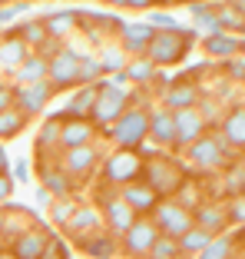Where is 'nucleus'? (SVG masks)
I'll return each instance as SVG.
<instances>
[{"instance_id": "4c0bfd02", "label": "nucleus", "mask_w": 245, "mask_h": 259, "mask_svg": "<svg viewBox=\"0 0 245 259\" xmlns=\"http://www.w3.org/2000/svg\"><path fill=\"white\" fill-rule=\"evenodd\" d=\"M40 259H70V246L56 236H46V246H43V256Z\"/></svg>"}, {"instance_id": "79ce46f5", "label": "nucleus", "mask_w": 245, "mask_h": 259, "mask_svg": "<svg viewBox=\"0 0 245 259\" xmlns=\"http://www.w3.org/2000/svg\"><path fill=\"white\" fill-rule=\"evenodd\" d=\"M153 27H156V30H179V23L172 20V17H169V14H156Z\"/></svg>"}, {"instance_id": "2f4dec72", "label": "nucleus", "mask_w": 245, "mask_h": 259, "mask_svg": "<svg viewBox=\"0 0 245 259\" xmlns=\"http://www.w3.org/2000/svg\"><path fill=\"white\" fill-rule=\"evenodd\" d=\"M14 33H17V37H20L27 47H30V44L43 47L46 40H50V33H46V23H43V20H27V23H20Z\"/></svg>"}, {"instance_id": "9d476101", "label": "nucleus", "mask_w": 245, "mask_h": 259, "mask_svg": "<svg viewBox=\"0 0 245 259\" xmlns=\"http://www.w3.org/2000/svg\"><path fill=\"white\" fill-rule=\"evenodd\" d=\"M53 87H50V80H40V83H27V87H14V107L23 110L27 116H37L40 110L50 103V97H53Z\"/></svg>"}, {"instance_id": "58836bf2", "label": "nucleus", "mask_w": 245, "mask_h": 259, "mask_svg": "<svg viewBox=\"0 0 245 259\" xmlns=\"http://www.w3.org/2000/svg\"><path fill=\"white\" fill-rule=\"evenodd\" d=\"M225 216H229V223H238V226L245 223V193H242V196H235L229 206H225Z\"/></svg>"}, {"instance_id": "3c124183", "label": "nucleus", "mask_w": 245, "mask_h": 259, "mask_svg": "<svg viewBox=\"0 0 245 259\" xmlns=\"http://www.w3.org/2000/svg\"><path fill=\"white\" fill-rule=\"evenodd\" d=\"M103 4H109V7H122V0H103Z\"/></svg>"}, {"instance_id": "603ef678", "label": "nucleus", "mask_w": 245, "mask_h": 259, "mask_svg": "<svg viewBox=\"0 0 245 259\" xmlns=\"http://www.w3.org/2000/svg\"><path fill=\"white\" fill-rule=\"evenodd\" d=\"M0 259H17V256H14V252L7 249V252H0Z\"/></svg>"}, {"instance_id": "dca6fc26", "label": "nucleus", "mask_w": 245, "mask_h": 259, "mask_svg": "<svg viewBox=\"0 0 245 259\" xmlns=\"http://www.w3.org/2000/svg\"><path fill=\"white\" fill-rule=\"evenodd\" d=\"M202 90L192 80H179V83H169V90L162 93V107L169 113H179V110H189V107H199Z\"/></svg>"}, {"instance_id": "6e6d98bb", "label": "nucleus", "mask_w": 245, "mask_h": 259, "mask_svg": "<svg viewBox=\"0 0 245 259\" xmlns=\"http://www.w3.org/2000/svg\"><path fill=\"white\" fill-rule=\"evenodd\" d=\"M27 4H33V0H27Z\"/></svg>"}, {"instance_id": "473e14b6", "label": "nucleus", "mask_w": 245, "mask_h": 259, "mask_svg": "<svg viewBox=\"0 0 245 259\" xmlns=\"http://www.w3.org/2000/svg\"><path fill=\"white\" fill-rule=\"evenodd\" d=\"M77 206H80V199H73V196H67V199H53V203H50V220H53L56 226L67 229V223L73 220V213H77Z\"/></svg>"}, {"instance_id": "4be33fe9", "label": "nucleus", "mask_w": 245, "mask_h": 259, "mask_svg": "<svg viewBox=\"0 0 245 259\" xmlns=\"http://www.w3.org/2000/svg\"><path fill=\"white\" fill-rule=\"evenodd\" d=\"M100 223H103V213L96 209V206L80 203L77 213H73V220L67 223V233H70V236H77V239H83V236H90V233L100 226Z\"/></svg>"}, {"instance_id": "6e6552de", "label": "nucleus", "mask_w": 245, "mask_h": 259, "mask_svg": "<svg viewBox=\"0 0 245 259\" xmlns=\"http://www.w3.org/2000/svg\"><path fill=\"white\" fill-rule=\"evenodd\" d=\"M156 239H159L156 223L149 220V216H136V223L122 233V252H126L130 259H146Z\"/></svg>"}, {"instance_id": "ddd939ff", "label": "nucleus", "mask_w": 245, "mask_h": 259, "mask_svg": "<svg viewBox=\"0 0 245 259\" xmlns=\"http://www.w3.org/2000/svg\"><path fill=\"white\" fill-rule=\"evenodd\" d=\"M119 196L126 199L130 206H133V213H136V216H149V213L156 209V203L162 199L159 193H156L153 186H149V183L143 180V176H139V180H133V183H126V186H122V190H119Z\"/></svg>"}, {"instance_id": "20e7f679", "label": "nucleus", "mask_w": 245, "mask_h": 259, "mask_svg": "<svg viewBox=\"0 0 245 259\" xmlns=\"http://www.w3.org/2000/svg\"><path fill=\"white\" fill-rule=\"evenodd\" d=\"M149 220L156 223L162 236H172V239H182L196 223H192V209H186L182 203H176L172 196H162L156 203V209L149 213Z\"/></svg>"}, {"instance_id": "c9c22d12", "label": "nucleus", "mask_w": 245, "mask_h": 259, "mask_svg": "<svg viewBox=\"0 0 245 259\" xmlns=\"http://www.w3.org/2000/svg\"><path fill=\"white\" fill-rule=\"evenodd\" d=\"M103 67H100V57H83L80 60V87H90V83H100Z\"/></svg>"}, {"instance_id": "c85d7f7f", "label": "nucleus", "mask_w": 245, "mask_h": 259, "mask_svg": "<svg viewBox=\"0 0 245 259\" xmlns=\"http://www.w3.org/2000/svg\"><path fill=\"white\" fill-rule=\"evenodd\" d=\"M27 123H30V116L23 113V110H17V107L4 110V113H0V143H4V140H14V137H20Z\"/></svg>"}, {"instance_id": "7ed1b4c3", "label": "nucleus", "mask_w": 245, "mask_h": 259, "mask_svg": "<svg viewBox=\"0 0 245 259\" xmlns=\"http://www.w3.org/2000/svg\"><path fill=\"white\" fill-rule=\"evenodd\" d=\"M192 40H196V33L182 30V27H179V30H156L146 57H149L156 67H172V63H179L186 54H189Z\"/></svg>"}, {"instance_id": "cd10ccee", "label": "nucleus", "mask_w": 245, "mask_h": 259, "mask_svg": "<svg viewBox=\"0 0 245 259\" xmlns=\"http://www.w3.org/2000/svg\"><path fill=\"white\" fill-rule=\"evenodd\" d=\"M122 73H126L130 83H153L156 76H159V70H156V63L149 60V57H133Z\"/></svg>"}, {"instance_id": "a18cd8bd", "label": "nucleus", "mask_w": 245, "mask_h": 259, "mask_svg": "<svg viewBox=\"0 0 245 259\" xmlns=\"http://www.w3.org/2000/svg\"><path fill=\"white\" fill-rule=\"evenodd\" d=\"M14 173H17V180H30V160H20L14 166Z\"/></svg>"}, {"instance_id": "423d86ee", "label": "nucleus", "mask_w": 245, "mask_h": 259, "mask_svg": "<svg viewBox=\"0 0 245 259\" xmlns=\"http://www.w3.org/2000/svg\"><path fill=\"white\" fill-rule=\"evenodd\" d=\"M103 203H100V213H103V226L113 233V236H122L126 229L136 223V213L133 206L119 196V190H103Z\"/></svg>"}, {"instance_id": "f257e3e1", "label": "nucleus", "mask_w": 245, "mask_h": 259, "mask_svg": "<svg viewBox=\"0 0 245 259\" xmlns=\"http://www.w3.org/2000/svg\"><path fill=\"white\" fill-rule=\"evenodd\" d=\"M130 107H133V93H126L122 87H116L113 80H100V93H96V103H93L90 123L109 130Z\"/></svg>"}, {"instance_id": "09e8293b", "label": "nucleus", "mask_w": 245, "mask_h": 259, "mask_svg": "<svg viewBox=\"0 0 245 259\" xmlns=\"http://www.w3.org/2000/svg\"><path fill=\"white\" fill-rule=\"evenodd\" d=\"M4 226H7V213L0 209V236H4Z\"/></svg>"}, {"instance_id": "f8f14e48", "label": "nucleus", "mask_w": 245, "mask_h": 259, "mask_svg": "<svg viewBox=\"0 0 245 259\" xmlns=\"http://www.w3.org/2000/svg\"><path fill=\"white\" fill-rule=\"evenodd\" d=\"M153 37H156L153 23H122V27H119V47H122V54L146 57V50H149Z\"/></svg>"}, {"instance_id": "a878e982", "label": "nucleus", "mask_w": 245, "mask_h": 259, "mask_svg": "<svg viewBox=\"0 0 245 259\" xmlns=\"http://www.w3.org/2000/svg\"><path fill=\"white\" fill-rule=\"evenodd\" d=\"M219 133H222V140H225L229 146H245V107L229 110Z\"/></svg>"}, {"instance_id": "49530a36", "label": "nucleus", "mask_w": 245, "mask_h": 259, "mask_svg": "<svg viewBox=\"0 0 245 259\" xmlns=\"http://www.w3.org/2000/svg\"><path fill=\"white\" fill-rule=\"evenodd\" d=\"M0 173H10V160H7V150L0 143Z\"/></svg>"}, {"instance_id": "f704fd0d", "label": "nucleus", "mask_w": 245, "mask_h": 259, "mask_svg": "<svg viewBox=\"0 0 245 259\" xmlns=\"http://www.w3.org/2000/svg\"><path fill=\"white\" fill-rule=\"evenodd\" d=\"M232 246H235V239L222 233V236H215L212 243H209L206 249L199 252V259H229V256H232Z\"/></svg>"}, {"instance_id": "5fc2aeb1", "label": "nucleus", "mask_w": 245, "mask_h": 259, "mask_svg": "<svg viewBox=\"0 0 245 259\" xmlns=\"http://www.w3.org/2000/svg\"><path fill=\"white\" fill-rule=\"evenodd\" d=\"M156 4H172V0H156Z\"/></svg>"}, {"instance_id": "37998d69", "label": "nucleus", "mask_w": 245, "mask_h": 259, "mask_svg": "<svg viewBox=\"0 0 245 259\" xmlns=\"http://www.w3.org/2000/svg\"><path fill=\"white\" fill-rule=\"evenodd\" d=\"M10 107H14V87L0 83V113H4V110H10Z\"/></svg>"}, {"instance_id": "9b49d317", "label": "nucleus", "mask_w": 245, "mask_h": 259, "mask_svg": "<svg viewBox=\"0 0 245 259\" xmlns=\"http://www.w3.org/2000/svg\"><path fill=\"white\" fill-rule=\"evenodd\" d=\"M176 116V146H189L196 143V140L202 137V133H209V120L199 113V107H189V110H179Z\"/></svg>"}, {"instance_id": "5701e85b", "label": "nucleus", "mask_w": 245, "mask_h": 259, "mask_svg": "<svg viewBox=\"0 0 245 259\" xmlns=\"http://www.w3.org/2000/svg\"><path fill=\"white\" fill-rule=\"evenodd\" d=\"M46 73H50V60H46L43 54H30L20 67L14 70V80H17V87H27V83L46 80Z\"/></svg>"}, {"instance_id": "c756f323", "label": "nucleus", "mask_w": 245, "mask_h": 259, "mask_svg": "<svg viewBox=\"0 0 245 259\" xmlns=\"http://www.w3.org/2000/svg\"><path fill=\"white\" fill-rule=\"evenodd\" d=\"M37 150H40V156H43V160L50 156V153L60 150V120H56V116H50V120L43 123V130H40V137H37Z\"/></svg>"}, {"instance_id": "e433bc0d", "label": "nucleus", "mask_w": 245, "mask_h": 259, "mask_svg": "<svg viewBox=\"0 0 245 259\" xmlns=\"http://www.w3.org/2000/svg\"><path fill=\"white\" fill-rule=\"evenodd\" d=\"M126 54H122V47H106L103 50V57H100V67H103V73H113V70H126Z\"/></svg>"}, {"instance_id": "39448f33", "label": "nucleus", "mask_w": 245, "mask_h": 259, "mask_svg": "<svg viewBox=\"0 0 245 259\" xmlns=\"http://www.w3.org/2000/svg\"><path fill=\"white\" fill-rule=\"evenodd\" d=\"M225 150H229V143L222 140V133H202L196 143L186 146V156L196 169H215L225 163Z\"/></svg>"}, {"instance_id": "1a4fd4ad", "label": "nucleus", "mask_w": 245, "mask_h": 259, "mask_svg": "<svg viewBox=\"0 0 245 259\" xmlns=\"http://www.w3.org/2000/svg\"><path fill=\"white\" fill-rule=\"evenodd\" d=\"M80 60L83 57L77 50H60V54L50 57V73H46L50 87L53 90H73V87H80Z\"/></svg>"}, {"instance_id": "7c9ffc66", "label": "nucleus", "mask_w": 245, "mask_h": 259, "mask_svg": "<svg viewBox=\"0 0 245 259\" xmlns=\"http://www.w3.org/2000/svg\"><path fill=\"white\" fill-rule=\"evenodd\" d=\"M212 233L209 229H202V226H192L189 233H186L182 239H179V249H182V256H199L202 249H206L209 243H212Z\"/></svg>"}, {"instance_id": "a19ab883", "label": "nucleus", "mask_w": 245, "mask_h": 259, "mask_svg": "<svg viewBox=\"0 0 245 259\" xmlns=\"http://www.w3.org/2000/svg\"><path fill=\"white\" fill-rule=\"evenodd\" d=\"M10 196H14V180H10V173H0V206Z\"/></svg>"}, {"instance_id": "aec40b11", "label": "nucleus", "mask_w": 245, "mask_h": 259, "mask_svg": "<svg viewBox=\"0 0 245 259\" xmlns=\"http://www.w3.org/2000/svg\"><path fill=\"white\" fill-rule=\"evenodd\" d=\"M192 223L202 226V229H209L212 236H222V229L229 226V216H225L222 203H199L196 213H192Z\"/></svg>"}, {"instance_id": "864d4df0", "label": "nucleus", "mask_w": 245, "mask_h": 259, "mask_svg": "<svg viewBox=\"0 0 245 259\" xmlns=\"http://www.w3.org/2000/svg\"><path fill=\"white\" fill-rule=\"evenodd\" d=\"M7 4H10V0H0V7H7Z\"/></svg>"}, {"instance_id": "de8ad7c7", "label": "nucleus", "mask_w": 245, "mask_h": 259, "mask_svg": "<svg viewBox=\"0 0 245 259\" xmlns=\"http://www.w3.org/2000/svg\"><path fill=\"white\" fill-rule=\"evenodd\" d=\"M37 199H40L37 206H50V203H53V196H50V193H46L43 186H40V190H37Z\"/></svg>"}, {"instance_id": "f03ea898", "label": "nucleus", "mask_w": 245, "mask_h": 259, "mask_svg": "<svg viewBox=\"0 0 245 259\" xmlns=\"http://www.w3.org/2000/svg\"><path fill=\"white\" fill-rule=\"evenodd\" d=\"M109 140H113L119 150H130V153H139L143 140H149V110L143 107H130L113 126L106 130Z\"/></svg>"}, {"instance_id": "b1692460", "label": "nucleus", "mask_w": 245, "mask_h": 259, "mask_svg": "<svg viewBox=\"0 0 245 259\" xmlns=\"http://www.w3.org/2000/svg\"><path fill=\"white\" fill-rule=\"evenodd\" d=\"M27 57H30V47L23 44L17 33H7V37L0 40V70H10L14 73Z\"/></svg>"}, {"instance_id": "0eeeda50", "label": "nucleus", "mask_w": 245, "mask_h": 259, "mask_svg": "<svg viewBox=\"0 0 245 259\" xmlns=\"http://www.w3.org/2000/svg\"><path fill=\"white\" fill-rule=\"evenodd\" d=\"M100 166V150L96 146H73V150H63L60 153V169L73 180V183H83L90 180L93 169Z\"/></svg>"}, {"instance_id": "412c9836", "label": "nucleus", "mask_w": 245, "mask_h": 259, "mask_svg": "<svg viewBox=\"0 0 245 259\" xmlns=\"http://www.w3.org/2000/svg\"><path fill=\"white\" fill-rule=\"evenodd\" d=\"M80 249L93 259H113L116 256V236L109 229H93L90 236L80 239Z\"/></svg>"}, {"instance_id": "4468645a", "label": "nucleus", "mask_w": 245, "mask_h": 259, "mask_svg": "<svg viewBox=\"0 0 245 259\" xmlns=\"http://www.w3.org/2000/svg\"><path fill=\"white\" fill-rule=\"evenodd\" d=\"M143 176V163H139V153H130V150H116V156L106 163V180L109 183H133Z\"/></svg>"}, {"instance_id": "393cba45", "label": "nucleus", "mask_w": 245, "mask_h": 259, "mask_svg": "<svg viewBox=\"0 0 245 259\" xmlns=\"http://www.w3.org/2000/svg\"><path fill=\"white\" fill-rule=\"evenodd\" d=\"M242 47H245V44H242L238 37H232V33H209V37L202 40V50H206L209 57H222V60L235 57Z\"/></svg>"}, {"instance_id": "a211bd4d", "label": "nucleus", "mask_w": 245, "mask_h": 259, "mask_svg": "<svg viewBox=\"0 0 245 259\" xmlns=\"http://www.w3.org/2000/svg\"><path fill=\"white\" fill-rule=\"evenodd\" d=\"M40 186H43L53 199L73 196V180L60 169V163H43L40 160Z\"/></svg>"}, {"instance_id": "2eb2a0df", "label": "nucleus", "mask_w": 245, "mask_h": 259, "mask_svg": "<svg viewBox=\"0 0 245 259\" xmlns=\"http://www.w3.org/2000/svg\"><path fill=\"white\" fill-rule=\"evenodd\" d=\"M46 236H50V233H46L43 226H27L14 236L10 252H14L17 259H40L43 256V246H46Z\"/></svg>"}, {"instance_id": "8fccbe9b", "label": "nucleus", "mask_w": 245, "mask_h": 259, "mask_svg": "<svg viewBox=\"0 0 245 259\" xmlns=\"http://www.w3.org/2000/svg\"><path fill=\"white\" fill-rule=\"evenodd\" d=\"M238 243L245 246V223H242V229H238Z\"/></svg>"}, {"instance_id": "c03bdc74", "label": "nucleus", "mask_w": 245, "mask_h": 259, "mask_svg": "<svg viewBox=\"0 0 245 259\" xmlns=\"http://www.w3.org/2000/svg\"><path fill=\"white\" fill-rule=\"evenodd\" d=\"M156 0H122V7H130V10H149Z\"/></svg>"}, {"instance_id": "6ab92c4d", "label": "nucleus", "mask_w": 245, "mask_h": 259, "mask_svg": "<svg viewBox=\"0 0 245 259\" xmlns=\"http://www.w3.org/2000/svg\"><path fill=\"white\" fill-rule=\"evenodd\" d=\"M93 137H96V126L90 120H60V150L90 146Z\"/></svg>"}, {"instance_id": "bb28decb", "label": "nucleus", "mask_w": 245, "mask_h": 259, "mask_svg": "<svg viewBox=\"0 0 245 259\" xmlns=\"http://www.w3.org/2000/svg\"><path fill=\"white\" fill-rule=\"evenodd\" d=\"M43 23H46V33H50V40H60V37H70V33L80 27V14H73V10H63V14L43 17Z\"/></svg>"}, {"instance_id": "ea45409f", "label": "nucleus", "mask_w": 245, "mask_h": 259, "mask_svg": "<svg viewBox=\"0 0 245 259\" xmlns=\"http://www.w3.org/2000/svg\"><path fill=\"white\" fill-rule=\"evenodd\" d=\"M27 7H30L27 0H17V4H7V7H0V23H10L17 14H23Z\"/></svg>"}, {"instance_id": "f3484780", "label": "nucleus", "mask_w": 245, "mask_h": 259, "mask_svg": "<svg viewBox=\"0 0 245 259\" xmlns=\"http://www.w3.org/2000/svg\"><path fill=\"white\" fill-rule=\"evenodd\" d=\"M149 140L156 146H176V116L169 113L166 107H156L149 110Z\"/></svg>"}, {"instance_id": "72a5a7b5", "label": "nucleus", "mask_w": 245, "mask_h": 259, "mask_svg": "<svg viewBox=\"0 0 245 259\" xmlns=\"http://www.w3.org/2000/svg\"><path fill=\"white\" fill-rule=\"evenodd\" d=\"M146 259H182V249H179V239H172V236H162L159 233V239L153 243V249H149V256Z\"/></svg>"}]
</instances>
